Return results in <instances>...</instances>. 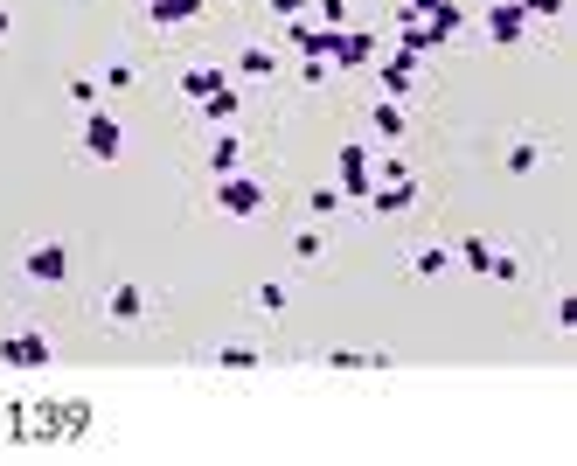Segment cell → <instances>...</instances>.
Listing matches in <instances>:
<instances>
[{"label": "cell", "mask_w": 577, "mask_h": 466, "mask_svg": "<svg viewBox=\"0 0 577 466\" xmlns=\"http://www.w3.org/2000/svg\"><path fill=\"white\" fill-rule=\"evenodd\" d=\"M146 14H153L160 28H174V21H195V14H202V0H146Z\"/></svg>", "instance_id": "cell-14"}, {"label": "cell", "mask_w": 577, "mask_h": 466, "mask_svg": "<svg viewBox=\"0 0 577 466\" xmlns=\"http://www.w3.org/2000/svg\"><path fill=\"white\" fill-rule=\"evenodd\" d=\"M0 362H7V369H42V362H49V341H42V334H7V341H0Z\"/></svg>", "instance_id": "cell-8"}, {"label": "cell", "mask_w": 577, "mask_h": 466, "mask_svg": "<svg viewBox=\"0 0 577 466\" xmlns=\"http://www.w3.org/2000/svg\"><path fill=\"white\" fill-rule=\"evenodd\" d=\"M216 362H223V369H258V348H244V341H237V348H223Z\"/></svg>", "instance_id": "cell-22"}, {"label": "cell", "mask_w": 577, "mask_h": 466, "mask_svg": "<svg viewBox=\"0 0 577 466\" xmlns=\"http://www.w3.org/2000/svg\"><path fill=\"white\" fill-rule=\"evenodd\" d=\"M237 167H244V140H237V126H223L209 147V174H237Z\"/></svg>", "instance_id": "cell-11"}, {"label": "cell", "mask_w": 577, "mask_h": 466, "mask_svg": "<svg viewBox=\"0 0 577 466\" xmlns=\"http://www.w3.org/2000/svg\"><path fill=\"white\" fill-rule=\"evenodd\" d=\"M105 91H133V63H112L105 70Z\"/></svg>", "instance_id": "cell-23"}, {"label": "cell", "mask_w": 577, "mask_h": 466, "mask_svg": "<svg viewBox=\"0 0 577 466\" xmlns=\"http://www.w3.org/2000/svg\"><path fill=\"white\" fill-rule=\"evenodd\" d=\"M383 63V91L390 98H411V84H418V56L411 49H390V56H376Z\"/></svg>", "instance_id": "cell-7"}, {"label": "cell", "mask_w": 577, "mask_h": 466, "mask_svg": "<svg viewBox=\"0 0 577 466\" xmlns=\"http://www.w3.org/2000/svg\"><path fill=\"white\" fill-rule=\"evenodd\" d=\"M487 35H494V42H522V35H529L522 0H494V7H487Z\"/></svg>", "instance_id": "cell-6"}, {"label": "cell", "mask_w": 577, "mask_h": 466, "mask_svg": "<svg viewBox=\"0 0 577 466\" xmlns=\"http://www.w3.org/2000/svg\"><path fill=\"white\" fill-rule=\"evenodd\" d=\"M369 188H376L369 147H341V195H348V202H369Z\"/></svg>", "instance_id": "cell-5"}, {"label": "cell", "mask_w": 577, "mask_h": 466, "mask_svg": "<svg viewBox=\"0 0 577 466\" xmlns=\"http://www.w3.org/2000/svg\"><path fill=\"white\" fill-rule=\"evenodd\" d=\"M313 14H320V28H341V14H348V7H341V0H313Z\"/></svg>", "instance_id": "cell-26"}, {"label": "cell", "mask_w": 577, "mask_h": 466, "mask_svg": "<svg viewBox=\"0 0 577 466\" xmlns=\"http://www.w3.org/2000/svg\"><path fill=\"white\" fill-rule=\"evenodd\" d=\"M411 272H418V279H438V272H452V251H438V244H425V251L411 258Z\"/></svg>", "instance_id": "cell-15"}, {"label": "cell", "mask_w": 577, "mask_h": 466, "mask_svg": "<svg viewBox=\"0 0 577 466\" xmlns=\"http://www.w3.org/2000/svg\"><path fill=\"white\" fill-rule=\"evenodd\" d=\"M0 35H7V14H0Z\"/></svg>", "instance_id": "cell-31"}, {"label": "cell", "mask_w": 577, "mask_h": 466, "mask_svg": "<svg viewBox=\"0 0 577 466\" xmlns=\"http://www.w3.org/2000/svg\"><path fill=\"white\" fill-rule=\"evenodd\" d=\"M369 126H376L383 140H404V98H383V105L369 112Z\"/></svg>", "instance_id": "cell-13"}, {"label": "cell", "mask_w": 577, "mask_h": 466, "mask_svg": "<svg viewBox=\"0 0 577 466\" xmlns=\"http://www.w3.org/2000/svg\"><path fill=\"white\" fill-rule=\"evenodd\" d=\"M306 7H313V0H272V14H279V21H292V14H306Z\"/></svg>", "instance_id": "cell-29"}, {"label": "cell", "mask_w": 577, "mask_h": 466, "mask_svg": "<svg viewBox=\"0 0 577 466\" xmlns=\"http://www.w3.org/2000/svg\"><path fill=\"white\" fill-rule=\"evenodd\" d=\"M21 272H28L35 286H63V279H70V251H63V244H35V251L21 258Z\"/></svg>", "instance_id": "cell-4"}, {"label": "cell", "mask_w": 577, "mask_h": 466, "mask_svg": "<svg viewBox=\"0 0 577 466\" xmlns=\"http://www.w3.org/2000/svg\"><path fill=\"white\" fill-rule=\"evenodd\" d=\"M411 202H418V181H411V174H397V181L369 188V209H376V216H397V209H411Z\"/></svg>", "instance_id": "cell-9"}, {"label": "cell", "mask_w": 577, "mask_h": 466, "mask_svg": "<svg viewBox=\"0 0 577 466\" xmlns=\"http://www.w3.org/2000/svg\"><path fill=\"white\" fill-rule=\"evenodd\" d=\"M536 160H543V147H529V140H515V147H508V174H529Z\"/></svg>", "instance_id": "cell-21"}, {"label": "cell", "mask_w": 577, "mask_h": 466, "mask_svg": "<svg viewBox=\"0 0 577 466\" xmlns=\"http://www.w3.org/2000/svg\"><path fill=\"white\" fill-rule=\"evenodd\" d=\"M522 14H543L550 21V14H564V0H522Z\"/></svg>", "instance_id": "cell-28"}, {"label": "cell", "mask_w": 577, "mask_h": 466, "mask_svg": "<svg viewBox=\"0 0 577 466\" xmlns=\"http://www.w3.org/2000/svg\"><path fill=\"white\" fill-rule=\"evenodd\" d=\"M292 258H320V230H299L292 237Z\"/></svg>", "instance_id": "cell-24"}, {"label": "cell", "mask_w": 577, "mask_h": 466, "mask_svg": "<svg viewBox=\"0 0 577 466\" xmlns=\"http://www.w3.org/2000/svg\"><path fill=\"white\" fill-rule=\"evenodd\" d=\"M119 147H126V126H119L105 105H91V112H84V154L91 160H119Z\"/></svg>", "instance_id": "cell-1"}, {"label": "cell", "mask_w": 577, "mask_h": 466, "mask_svg": "<svg viewBox=\"0 0 577 466\" xmlns=\"http://www.w3.org/2000/svg\"><path fill=\"white\" fill-rule=\"evenodd\" d=\"M438 0H404V14H432Z\"/></svg>", "instance_id": "cell-30"}, {"label": "cell", "mask_w": 577, "mask_h": 466, "mask_svg": "<svg viewBox=\"0 0 577 466\" xmlns=\"http://www.w3.org/2000/svg\"><path fill=\"white\" fill-rule=\"evenodd\" d=\"M258 307L279 313V307H286V286H279V279H272V286H258Z\"/></svg>", "instance_id": "cell-27"}, {"label": "cell", "mask_w": 577, "mask_h": 466, "mask_svg": "<svg viewBox=\"0 0 577 466\" xmlns=\"http://www.w3.org/2000/svg\"><path fill=\"white\" fill-rule=\"evenodd\" d=\"M216 84H223V70H188V77H181V98H209Z\"/></svg>", "instance_id": "cell-17"}, {"label": "cell", "mask_w": 577, "mask_h": 466, "mask_svg": "<svg viewBox=\"0 0 577 466\" xmlns=\"http://www.w3.org/2000/svg\"><path fill=\"white\" fill-rule=\"evenodd\" d=\"M216 209H230V216H258L265 209V188L237 167V174H216Z\"/></svg>", "instance_id": "cell-3"}, {"label": "cell", "mask_w": 577, "mask_h": 466, "mask_svg": "<svg viewBox=\"0 0 577 466\" xmlns=\"http://www.w3.org/2000/svg\"><path fill=\"white\" fill-rule=\"evenodd\" d=\"M383 49H376V35L369 28H334V42H327V63L334 70H362V63H376Z\"/></svg>", "instance_id": "cell-2"}, {"label": "cell", "mask_w": 577, "mask_h": 466, "mask_svg": "<svg viewBox=\"0 0 577 466\" xmlns=\"http://www.w3.org/2000/svg\"><path fill=\"white\" fill-rule=\"evenodd\" d=\"M98 98H105V84H91V77H70V105H77V112H91Z\"/></svg>", "instance_id": "cell-19"}, {"label": "cell", "mask_w": 577, "mask_h": 466, "mask_svg": "<svg viewBox=\"0 0 577 466\" xmlns=\"http://www.w3.org/2000/svg\"><path fill=\"white\" fill-rule=\"evenodd\" d=\"M237 70H244V77H272V70H279V56H272V49H244V56H237Z\"/></svg>", "instance_id": "cell-16"}, {"label": "cell", "mask_w": 577, "mask_h": 466, "mask_svg": "<svg viewBox=\"0 0 577 466\" xmlns=\"http://www.w3.org/2000/svg\"><path fill=\"white\" fill-rule=\"evenodd\" d=\"M105 313H112L119 327H133V320L146 313V293H140V286H112V300H105Z\"/></svg>", "instance_id": "cell-12"}, {"label": "cell", "mask_w": 577, "mask_h": 466, "mask_svg": "<svg viewBox=\"0 0 577 466\" xmlns=\"http://www.w3.org/2000/svg\"><path fill=\"white\" fill-rule=\"evenodd\" d=\"M237 112H244V98H237V84L223 77V84L202 98V119H209V126H237Z\"/></svg>", "instance_id": "cell-10"}, {"label": "cell", "mask_w": 577, "mask_h": 466, "mask_svg": "<svg viewBox=\"0 0 577 466\" xmlns=\"http://www.w3.org/2000/svg\"><path fill=\"white\" fill-rule=\"evenodd\" d=\"M515 272H522V265H515L508 251H494V258H487V279H515Z\"/></svg>", "instance_id": "cell-25"}, {"label": "cell", "mask_w": 577, "mask_h": 466, "mask_svg": "<svg viewBox=\"0 0 577 466\" xmlns=\"http://www.w3.org/2000/svg\"><path fill=\"white\" fill-rule=\"evenodd\" d=\"M487 258H494L487 237H466V244H459V265H466V272H487Z\"/></svg>", "instance_id": "cell-18"}, {"label": "cell", "mask_w": 577, "mask_h": 466, "mask_svg": "<svg viewBox=\"0 0 577 466\" xmlns=\"http://www.w3.org/2000/svg\"><path fill=\"white\" fill-rule=\"evenodd\" d=\"M306 216H341V188H313L306 195Z\"/></svg>", "instance_id": "cell-20"}]
</instances>
